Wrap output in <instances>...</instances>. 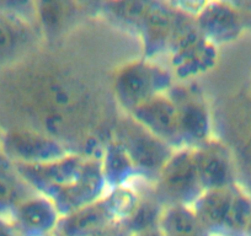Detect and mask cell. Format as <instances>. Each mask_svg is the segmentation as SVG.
Segmentation results:
<instances>
[{
    "instance_id": "1",
    "label": "cell",
    "mask_w": 251,
    "mask_h": 236,
    "mask_svg": "<svg viewBox=\"0 0 251 236\" xmlns=\"http://www.w3.org/2000/svg\"><path fill=\"white\" fill-rule=\"evenodd\" d=\"M173 4V3H171ZM175 8L174 28L168 54L174 78L191 80L207 74L218 63V47L200 32L195 15Z\"/></svg>"
},
{
    "instance_id": "2",
    "label": "cell",
    "mask_w": 251,
    "mask_h": 236,
    "mask_svg": "<svg viewBox=\"0 0 251 236\" xmlns=\"http://www.w3.org/2000/svg\"><path fill=\"white\" fill-rule=\"evenodd\" d=\"M139 199L132 186L110 189L94 203L60 216L53 236H96L131 214Z\"/></svg>"
},
{
    "instance_id": "3",
    "label": "cell",
    "mask_w": 251,
    "mask_h": 236,
    "mask_svg": "<svg viewBox=\"0 0 251 236\" xmlns=\"http://www.w3.org/2000/svg\"><path fill=\"white\" fill-rule=\"evenodd\" d=\"M170 69L151 59H138L123 66L113 79V94L128 115L132 110L173 88Z\"/></svg>"
},
{
    "instance_id": "4",
    "label": "cell",
    "mask_w": 251,
    "mask_h": 236,
    "mask_svg": "<svg viewBox=\"0 0 251 236\" xmlns=\"http://www.w3.org/2000/svg\"><path fill=\"white\" fill-rule=\"evenodd\" d=\"M156 197L164 206H192L203 192L195 165L194 149L174 151L153 185Z\"/></svg>"
},
{
    "instance_id": "5",
    "label": "cell",
    "mask_w": 251,
    "mask_h": 236,
    "mask_svg": "<svg viewBox=\"0 0 251 236\" xmlns=\"http://www.w3.org/2000/svg\"><path fill=\"white\" fill-rule=\"evenodd\" d=\"M116 141L120 142L138 170L141 179L154 185L159 172L175 149L139 126L131 117L123 118L116 127Z\"/></svg>"
},
{
    "instance_id": "6",
    "label": "cell",
    "mask_w": 251,
    "mask_h": 236,
    "mask_svg": "<svg viewBox=\"0 0 251 236\" xmlns=\"http://www.w3.org/2000/svg\"><path fill=\"white\" fill-rule=\"evenodd\" d=\"M0 149L18 164L50 163L71 153L57 137L24 127L3 129Z\"/></svg>"
},
{
    "instance_id": "7",
    "label": "cell",
    "mask_w": 251,
    "mask_h": 236,
    "mask_svg": "<svg viewBox=\"0 0 251 236\" xmlns=\"http://www.w3.org/2000/svg\"><path fill=\"white\" fill-rule=\"evenodd\" d=\"M86 158L79 153H69L66 156L45 164L14 163L20 179L33 192L50 198L55 191L75 181L83 171Z\"/></svg>"
},
{
    "instance_id": "8",
    "label": "cell",
    "mask_w": 251,
    "mask_h": 236,
    "mask_svg": "<svg viewBox=\"0 0 251 236\" xmlns=\"http://www.w3.org/2000/svg\"><path fill=\"white\" fill-rule=\"evenodd\" d=\"M128 116L175 150L185 148L180 132L178 107L169 94L151 98L132 110Z\"/></svg>"
},
{
    "instance_id": "9",
    "label": "cell",
    "mask_w": 251,
    "mask_h": 236,
    "mask_svg": "<svg viewBox=\"0 0 251 236\" xmlns=\"http://www.w3.org/2000/svg\"><path fill=\"white\" fill-rule=\"evenodd\" d=\"M195 165L203 191L228 189L238 184L236 163L222 142L212 138L194 149Z\"/></svg>"
},
{
    "instance_id": "10",
    "label": "cell",
    "mask_w": 251,
    "mask_h": 236,
    "mask_svg": "<svg viewBox=\"0 0 251 236\" xmlns=\"http://www.w3.org/2000/svg\"><path fill=\"white\" fill-rule=\"evenodd\" d=\"M108 192L101 170V161L86 158L80 176L50 197L62 216L94 203Z\"/></svg>"
},
{
    "instance_id": "11",
    "label": "cell",
    "mask_w": 251,
    "mask_h": 236,
    "mask_svg": "<svg viewBox=\"0 0 251 236\" xmlns=\"http://www.w3.org/2000/svg\"><path fill=\"white\" fill-rule=\"evenodd\" d=\"M195 19L202 36L217 47L238 40L245 24L241 11L226 1H206Z\"/></svg>"
},
{
    "instance_id": "12",
    "label": "cell",
    "mask_w": 251,
    "mask_h": 236,
    "mask_svg": "<svg viewBox=\"0 0 251 236\" xmlns=\"http://www.w3.org/2000/svg\"><path fill=\"white\" fill-rule=\"evenodd\" d=\"M60 216L52 199L35 193L20 202L8 219L21 236H53Z\"/></svg>"
},
{
    "instance_id": "13",
    "label": "cell",
    "mask_w": 251,
    "mask_h": 236,
    "mask_svg": "<svg viewBox=\"0 0 251 236\" xmlns=\"http://www.w3.org/2000/svg\"><path fill=\"white\" fill-rule=\"evenodd\" d=\"M175 19V8L171 3L151 1L138 27L143 46L144 59L168 53Z\"/></svg>"
},
{
    "instance_id": "14",
    "label": "cell",
    "mask_w": 251,
    "mask_h": 236,
    "mask_svg": "<svg viewBox=\"0 0 251 236\" xmlns=\"http://www.w3.org/2000/svg\"><path fill=\"white\" fill-rule=\"evenodd\" d=\"M180 132L185 148L195 149L212 139V118L208 107L197 98L176 102Z\"/></svg>"
},
{
    "instance_id": "15",
    "label": "cell",
    "mask_w": 251,
    "mask_h": 236,
    "mask_svg": "<svg viewBox=\"0 0 251 236\" xmlns=\"http://www.w3.org/2000/svg\"><path fill=\"white\" fill-rule=\"evenodd\" d=\"M236 185L228 189L203 191L191 206L211 236H222L223 234Z\"/></svg>"
},
{
    "instance_id": "16",
    "label": "cell",
    "mask_w": 251,
    "mask_h": 236,
    "mask_svg": "<svg viewBox=\"0 0 251 236\" xmlns=\"http://www.w3.org/2000/svg\"><path fill=\"white\" fill-rule=\"evenodd\" d=\"M31 38L26 21L4 5L0 8V71L8 68Z\"/></svg>"
},
{
    "instance_id": "17",
    "label": "cell",
    "mask_w": 251,
    "mask_h": 236,
    "mask_svg": "<svg viewBox=\"0 0 251 236\" xmlns=\"http://www.w3.org/2000/svg\"><path fill=\"white\" fill-rule=\"evenodd\" d=\"M100 161L108 191L120 187L132 186L136 180L141 179L131 156L125 146L115 138L111 139L105 145Z\"/></svg>"
},
{
    "instance_id": "18",
    "label": "cell",
    "mask_w": 251,
    "mask_h": 236,
    "mask_svg": "<svg viewBox=\"0 0 251 236\" xmlns=\"http://www.w3.org/2000/svg\"><path fill=\"white\" fill-rule=\"evenodd\" d=\"M35 193L20 179L13 161L0 149V218H8L20 202Z\"/></svg>"
},
{
    "instance_id": "19",
    "label": "cell",
    "mask_w": 251,
    "mask_h": 236,
    "mask_svg": "<svg viewBox=\"0 0 251 236\" xmlns=\"http://www.w3.org/2000/svg\"><path fill=\"white\" fill-rule=\"evenodd\" d=\"M163 236H211L191 206H166L159 223Z\"/></svg>"
},
{
    "instance_id": "20",
    "label": "cell",
    "mask_w": 251,
    "mask_h": 236,
    "mask_svg": "<svg viewBox=\"0 0 251 236\" xmlns=\"http://www.w3.org/2000/svg\"><path fill=\"white\" fill-rule=\"evenodd\" d=\"M164 206L156 197L154 189L149 193L139 192V199L128 216L121 223L131 235L146 233L159 228Z\"/></svg>"
},
{
    "instance_id": "21",
    "label": "cell",
    "mask_w": 251,
    "mask_h": 236,
    "mask_svg": "<svg viewBox=\"0 0 251 236\" xmlns=\"http://www.w3.org/2000/svg\"><path fill=\"white\" fill-rule=\"evenodd\" d=\"M251 220V197L240 185L234 189L233 202L222 236H245Z\"/></svg>"
},
{
    "instance_id": "22",
    "label": "cell",
    "mask_w": 251,
    "mask_h": 236,
    "mask_svg": "<svg viewBox=\"0 0 251 236\" xmlns=\"http://www.w3.org/2000/svg\"><path fill=\"white\" fill-rule=\"evenodd\" d=\"M73 11V4L66 1H40L36 4L38 20L48 33L59 32L72 19Z\"/></svg>"
},
{
    "instance_id": "23",
    "label": "cell",
    "mask_w": 251,
    "mask_h": 236,
    "mask_svg": "<svg viewBox=\"0 0 251 236\" xmlns=\"http://www.w3.org/2000/svg\"><path fill=\"white\" fill-rule=\"evenodd\" d=\"M151 1H111L105 3V9L117 20L136 27L138 31L139 25L151 6Z\"/></svg>"
},
{
    "instance_id": "24",
    "label": "cell",
    "mask_w": 251,
    "mask_h": 236,
    "mask_svg": "<svg viewBox=\"0 0 251 236\" xmlns=\"http://www.w3.org/2000/svg\"><path fill=\"white\" fill-rule=\"evenodd\" d=\"M238 184L251 197V134L244 142L236 163Z\"/></svg>"
},
{
    "instance_id": "25",
    "label": "cell",
    "mask_w": 251,
    "mask_h": 236,
    "mask_svg": "<svg viewBox=\"0 0 251 236\" xmlns=\"http://www.w3.org/2000/svg\"><path fill=\"white\" fill-rule=\"evenodd\" d=\"M96 236H131V234L126 230L125 226L122 225L121 221L113 224V225L108 226L105 230H102L101 233H99Z\"/></svg>"
},
{
    "instance_id": "26",
    "label": "cell",
    "mask_w": 251,
    "mask_h": 236,
    "mask_svg": "<svg viewBox=\"0 0 251 236\" xmlns=\"http://www.w3.org/2000/svg\"><path fill=\"white\" fill-rule=\"evenodd\" d=\"M0 236H21L8 218H0Z\"/></svg>"
},
{
    "instance_id": "27",
    "label": "cell",
    "mask_w": 251,
    "mask_h": 236,
    "mask_svg": "<svg viewBox=\"0 0 251 236\" xmlns=\"http://www.w3.org/2000/svg\"><path fill=\"white\" fill-rule=\"evenodd\" d=\"M131 236H163V234H161L160 229H154V230H149V231H146V233H141V234H134V235H131Z\"/></svg>"
},
{
    "instance_id": "28",
    "label": "cell",
    "mask_w": 251,
    "mask_h": 236,
    "mask_svg": "<svg viewBox=\"0 0 251 236\" xmlns=\"http://www.w3.org/2000/svg\"><path fill=\"white\" fill-rule=\"evenodd\" d=\"M245 236H251V220H250V223H249V226H248V229H246Z\"/></svg>"
},
{
    "instance_id": "29",
    "label": "cell",
    "mask_w": 251,
    "mask_h": 236,
    "mask_svg": "<svg viewBox=\"0 0 251 236\" xmlns=\"http://www.w3.org/2000/svg\"><path fill=\"white\" fill-rule=\"evenodd\" d=\"M1 132H3V128H1V127H0V136H1Z\"/></svg>"
},
{
    "instance_id": "30",
    "label": "cell",
    "mask_w": 251,
    "mask_h": 236,
    "mask_svg": "<svg viewBox=\"0 0 251 236\" xmlns=\"http://www.w3.org/2000/svg\"><path fill=\"white\" fill-rule=\"evenodd\" d=\"M0 8H1V4H0Z\"/></svg>"
}]
</instances>
